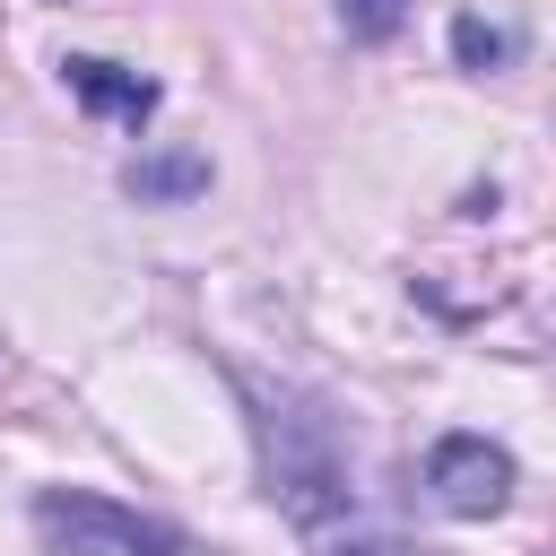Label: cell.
Segmentation results:
<instances>
[{"label":"cell","instance_id":"obj_3","mask_svg":"<svg viewBox=\"0 0 556 556\" xmlns=\"http://www.w3.org/2000/svg\"><path fill=\"white\" fill-rule=\"evenodd\" d=\"M426 495H434L452 521L504 513V504H513V460H504V443H486V434H443V443L426 452Z\"/></svg>","mask_w":556,"mask_h":556},{"label":"cell","instance_id":"obj_2","mask_svg":"<svg viewBox=\"0 0 556 556\" xmlns=\"http://www.w3.org/2000/svg\"><path fill=\"white\" fill-rule=\"evenodd\" d=\"M35 539L52 556H174L182 539L148 521L139 504H113L96 486H43L35 495Z\"/></svg>","mask_w":556,"mask_h":556},{"label":"cell","instance_id":"obj_8","mask_svg":"<svg viewBox=\"0 0 556 556\" xmlns=\"http://www.w3.org/2000/svg\"><path fill=\"white\" fill-rule=\"evenodd\" d=\"M313 547H321V556H408L400 539H382V530H356V521H348V539L330 530V539H313Z\"/></svg>","mask_w":556,"mask_h":556},{"label":"cell","instance_id":"obj_1","mask_svg":"<svg viewBox=\"0 0 556 556\" xmlns=\"http://www.w3.org/2000/svg\"><path fill=\"white\" fill-rule=\"evenodd\" d=\"M261 452H269V495L287 504V521L304 539L330 530V521H356V486H348V452H339L330 408H313V400L287 391L261 417Z\"/></svg>","mask_w":556,"mask_h":556},{"label":"cell","instance_id":"obj_6","mask_svg":"<svg viewBox=\"0 0 556 556\" xmlns=\"http://www.w3.org/2000/svg\"><path fill=\"white\" fill-rule=\"evenodd\" d=\"M339 26H348V43H391L408 26V0H339Z\"/></svg>","mask_w":556,"mask_h":556},{"label":"cell","instance_id":"obj_4","mask_svg":"<svg viewBox=\"0 0 556 556\" xmlns=\"http://www.w3.org/2000/svg\"><path fill=\"white\" fill-rule=\"evenodd\" d=\"M61 78H70V96L78 104H96V113H113V122H148L156 113V87L139 78V70H113V61H61Z\"/></svg>","mask_w":556,"mask_h":556},{"label":"cell","instance_id":"obj_7","mask_svg":"<svg viewBox=\"0 0 556 556\" xmlns=\"http://www.w3.org/2000/svg\"><path fill=\"white\" fill-rule=\"evenodd\" d=\"M452 52H460L469 70H495L513 43H504V26H486V17H460V26H452Z\"/></svg>","mask_w":556,"mask_h":556},{"label":"cell","instance_id":"obj_5","mask_svg":"<svg viewBox=\"0 0 556 556\" xmlns=\"http://www.w3.org/2000/svg\"><path fill=\"white\" fill-rule=\"evenodd\" d=\"M122 182H130L139 200H191V191H208V156H191V148H165V156H139Z\"/></svg>","mask_w":556,"mask_h":556}]
</instances>
